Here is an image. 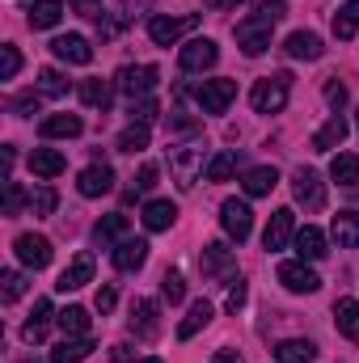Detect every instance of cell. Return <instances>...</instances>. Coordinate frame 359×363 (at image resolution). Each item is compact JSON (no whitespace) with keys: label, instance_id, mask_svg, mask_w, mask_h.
I'll list each match as a JSON object with an SVG mask.
<instances>
[{"label":"cell","instance_id":"cell-31","mask_svg":"<svg viewBox=\"0 0 359 363\" xmlns=\"http://www.w3.org/2000/svg\"><path fill=\"white\" fill-rule=\"evenodd\" d=\"M110 97H114V81H101V77L81 81V101H85V106H93V110H110Z\"/></svg>","mask_w":359,"mask_h":363},{"label":"cell","instance_id":"cell-36","mask_svg":"<svg viewBox=\"0 0 359 363\" xmlns=\"http://www.w3.org/2000/svg\"><path fill=\"white\" fill-rule=\"evenodd\" d=\"M55 321H60V330H64L68 338H85V334H89V308H81V304H68Z\"/></svg>","mask_w":359,"mask_h":363},{"label":"cell","instance_id":"cell-47","mask_svg":"<svg viewBox=\"0 0 359 363\" xmlns=\"http://www.w3.org/2000/svg\"><path fill=\"white\" fill-rule=\"evenodd\" d=\"M21 203H26V190H21L13 178H4V216H17Z\"/></svg>","mask_w":359,"mask_h":363},{"label":"cell","instance_id":"cell-41","mask_svg":"<svg viewBox=\"0 0 359 363\" xmlns=\"http://www.w3.org/2000/svg\"><path fill=\"white\" fill-rule=\"evenodd\" d=\"M55 203H60L55 186H38V190L30 194V211H34V216H51V211H55Z\"/></svg>","mask_w":359,"mask_h":363},{"label":"cell","instance_id":"cell-38","mask_svg":"<svg viewBox=\"0 0 359 363\" xmlns=\"http://www.w3.org/2000/svg\"><path fill=\"white\" fill-rule=\"evenodd\" d=\"M355 30H359V0H347V4L334 13V34L347 43V38H355Z\"/></svg>","mask_w":359,"mask_h":363},{"label":"cell","instance_id":"cell-35","mask_svg":"<svg viewBox=\"0 0 359 363\" xmlns=\"http://www.w3.org/2000/svg\"><path fill=\"white\" fill-rule=\"evenodd\" d=\"M237 165H241V152H237V148L216 152V157L207 161V174H203V178H207V182H228L233 174H237Z\"/></svg>","mask_w":359,"mask_h":363},{"label":"cell","instance_id":"cell-48","mask_svg":"<svg viewBox=\"0 0 359 363\" xmlns=\"http://www.w3.org/2000/svg\"><path fill=\"white\" fill-rule=\"evenodd\" d=\"M326 101H330V110H334V114H343V106H347V85H343L338 77H330V81H326Z\"/></svg>","mask_w":359,"mask_h":363},{"label":"cell","instance_id":"cell-57","mask_svg":"<svg viewBox=\"0 0 359 363\" xmlns=\"http://www.w3.org/2000/svg\"><path fill=\"white\" fill-rule=\"evenodd\" d=\"M136 363H161V359L157 355H144V359H136Z\"/></svg>","mask_w":359,"mask_h":363},{"label":"cell","instance_id":"cell-30","mask_svg":"<svg viewBox=\"0 0 359 363\" xmlns=\"http://www.w3.org/2000/svg\"><path fill=\"white\" fill-rule=\"evenodd\" d=\"M343 140H347V118H343V114H334V118L313 135V152H334Z\"/></svg>","mask_w":359,"mask_h":363},{"label":"cell","instance_id":"cell-29","mask_svg":"<svg viewBox=\"0 0 359 363\" xmlns=\"http://www.w3.org/2000/svg\"><path fill=\"white\" fill-rule=\"evenodd\" d=\"M199 267H203V274H228L233 271V250L224 241H211V245H203Z\"/></svg>","mask_w":359,"mask_h":363},{"label":"cell","instance_id":"cell-22","mask_svg":"<svg viewBox=\"0 0 359 363\" xmlns=\"http://www.w3.org/2000/svg\"><path fill=\"white\" fill-rule=\"evenodd\" d=\"M60 17H64V0H34L26 9V26L30 30H51V26H60Z\"/></svg>","mask_w":359,"mask_h":363},{"label":"cell","instance_id":"cell-43","mask_svg":"<svg viewBox=\"0 0 359 363\" xmlns=\"http://www.w3.org/2000/svg\"><path fill=\"white\" fill-rule=\"evenodd\" d=\"M161 114V101L157 97H136L131 101V123H153Z\"/></svg>","mask_w":359,"mask_h":363},{"label":"cell","instance_id":"cell-8","mask_svg":"<svg viewBox=\"0 0 359 363\" xmlns=\"http://www.w3.org/2000/svg\"><path fill=\"white\" fill-rule=\"evenodd\" d=\"M270 30H275V21H267V17H245V21H237V47H241L245 55H263L270 47Z\"/></svg>","mask_w":359,"mask_h":363},{"label":"cell","instance_id":"cell-13","mask_svg":"<svg viewBox=\"0 0 359 363\" xmlns=\"http://www.w3.org/2000/svg\"><path fill=\"white\" fill-rule=\"evenodd\" d=\"M127 228H131V220H127L123 211H110V216H101V220L93 224V245L114 250L118 241H127Z\"/></svg>","mask_w":359,"mask_h":363},{"label":"cell","instance_id":"cell-1","mask_svg":"<svg viewBox=\"0 0 359 363\" xmlns=\"http://www.w3.org/2000/svg\"><path fill=\"white\" fill-rule=\"evenodd\" d=\"M287 93H292V77L287 72H275V77H263L254 89H250V101L258 114H279L287 106Z\"/></svg>","mask_w":359,"mask_h":363},{"label":"cell","instance_id":"cell-49","mask_svg":"<svg viewBox=\"0 0 359 363\" xmlns=\"http://www.w3.org/2000/svg\"><path fill=\"white\" fill-rule=\"evenodd\" d=\"M254 17H267V21H283V17H287V4H283V0H254Z\"/></svg>","mask_w":359,"mask_h":363},{"label":"cell","instance_id":"cell-4","mask_svg":"<svg viewBox=\"0 0 359 363\" xmlns=\"http://www.w3.org/2000/svg\"><path fill=\"white\" fill-rule=\"evenodd\" d=\"M220 224H224V233L241 245V241L254 233V211H250V203H245V199H224V203H220Z\"/></svg>","mask_w":359,"mask_h":363},{"label":"cell","instance_id":"cell-19","mask_svg":"<svg viewBox=\"0 0 359 363\" xmlns=\"http://www.w3.org/2000/svg\"><path fill=\"white\" fill-rule=\"evenodd\" d=\"M51 321H55V308H51V300H34V313L26 317V325H21V338H26V342H43V338H47V330H51Z\"/></svg>","mask_w":359,"mask_h":363},{"label":"cell","instance_id":"cell-33","mask_svg":"<svg viewBox=\"0 0 359 363\" xmlns=\"http://www.w3.org/2000/svg\"><path fill=\"white\" fill-rule=\"evenodd\" d=\"M241 186H245V194H250V199H263V194H270V190L279 186V174H275L270 165H258V169H245Z\"/></svg>","mask_w":359,"mask_h":363},{"label":"cell","instance_id":"cell-21","mask_svg":"<svg viewBox=\"0 0 359 363\" xmlns=\"http://www.w3.org/2000/svg\"><path fill=\"white\" fill-rule=\"evenodd\" d=\"M157 300H136L131 304V330L140 334V338H157L161 334V321H157Z\"/></svg>","mask_w":359,"mask_h":363},{"label":"cell","instance_id":"cell-32","mask_svg":"<svg viewBox=\"0 0 359 363\" xmlns=\"http://www.w3.org/2000/svg\"><path fill=\"white\" fill-rule=\"evenodd\" d=\"M313 355H317V347L309 338H287L275 347V363H313Z\"/></svg>","mask_w":359,"mask_h":363},{"label":"cell","instance_id":"cell-7","mask_svg":"<svg viewBox=\"0 0 359 363\" xmlns=\"http://www.w3.org/2000/svg\"><path fill=\"white\" fill-rule=\"evenodd\" d=\"M13 254H17V262H21V267H30V271L51 267V241H47V237H38V233H21V237L13 241Z\"/></svg>","mask_w":359,"mask_h":363},{"label":"cell","instance_id":"cell-14","mask_svg":"<svg viewBox=\"0 0 359 363\" xmlns=\"http://www.w3.org/2000/svg\"><path fill=\"white\" fill-rule=\"evenodd\" d=\"M77 190L85 194V199H101V194H110L114 190V169L101 161V165H89L81 178H77Z\"/></svg>","mask_w":359,"mask_h":363},{"label":"cell","instance_id":"cell-17","mask_svg":"<svg viewBox=\"0 0 359 363\" xmlns=\"http://www.w3.org/2000/svg\"><path fill=\"white\" fill-rule=\"evenodd\" d=\"M51 51H55V60H64V64H89L93 60L89 38H81V34H60V38L51 43Z\"/></svg>","mask_w":359,"mask_h":363},{"label":"cell","instance_id":"cell-27","mask_svg":"<svg viewBox=\"0 0 359 363\" xmlns=\"http://www.w3.org/2000/svg\"><path fill=\"white\" fill-rule=\"evenodd\" d=\"M334 325H338V334H343V338L359 342V300L343 296V300L334 304Z\"/></svg>","mask_w":359,"mask_h":363},{"label":"cell","instance_id":"cell-52","mask_svg":"<svg viewBox=\"0 0 359 363\" xmlns=\"http://www.w3.org/2000/svg\"><path fill=\"white\" fill-rule=\"evenodd\" d=\"M114 300H118V296H114V287H110V283H106V287H97V296H93L97 313H110V308H114Z\"/></svg>","mask_w":359,"mask_h":363},{"label":"cell","instance_id":"cell-24","mask_svg":"<svg viewBox=\"0 0 359 363\" xmlns=\"http://www.w3.org/2000/svg\"><path fill=\"white\" fill-rule=\"evenodd\" d=\"M85 283H93V258L89 254H77L72 262H68V271L60 274V291H77V287H85Z\"/></svg>","mask_w":359,"mask_h":363},{"label":"cell","instance_id":"cell-12","mask_svg":"<svg viewBox=\"0 0 359 363\" xmlns=\"http://www.w3.org/2000/svg\"><path fill=\"white\" fill-rule=\"evenodd\" d=\"M292 237H296V211H292V207H279V211L270 216L267 233H263V245L275 254V250H287Z\"/></svg>","mask_w":359,"mask_h":363},{"label":"cell","instance_id":"cell-44","mask_svg":"<svg viewBox=\"0 0 359 363\" xmlns=\"http://www.w3.org/2000/svg\"><path fill=\"white\" fill-rule=\"evenodd\" d=\"M21 72V55H17V47L9 43V47H0V81H13Z\"/></svg>","mask_w":359,"mask_h":363},{"label":"cell","instance_id":"cell-55","mask_svg":"<svg viewBox=\"0 0 359 363\" xmlns=\"http://www.w3.org/2000/svg\"><path fill=\"white\" fill-rule=\"evenodd\" d=\"M211 363H245V359H241L237 351H216V355H211Z\"/></svg>","mask_w":359,"mask_h":363},{"label":"cell","instance_id":"cell-18","mask_svg":"<svg viewBox=\"0 0 359 363\" xmlns=\"http://www.w3.org/2000/svg\"><path fill=\"white\" fill-rule=\"evenodd\" d=\"M283 51H287L292 60H321V55H326V43H321L313 30H296V34H287Z\"/></svg>","mask_w":359,"mask_h":363},{"label":"cell","instance_id":"cell-51","mask_svg":"<svg viewBox=\"0 0 359 363\" xmlns=\"http://www.w3.org/2000/svg\"><path fill=\"white\" fill-rule=\"evenodd\" d=\"M153 186H157V165H144V169H140V178H136V186H131V190H136V194H148Z\"/></svg>","mask_w":359,"mask_h":363},{"label":"cell","instance_id":"cell-15","mask_svg":"<svg viewBox=\"0 0 359 363\" xmlns=\"http://www.w3.org/2000/svg\"><path fill=\"white\" fill-rule=\"evenodd\" d=\"M81 131H85L81 114H47V118L38 123V135H43V140H72V135H81Z\"/></svg>","mask_w":359,"mask_h":363},{"label":"cell","instance_id":"cell-2","mask_svg":"<svg viewBox=\"0 0 359 363\" xmlns=\"http://www.w3.org/2000/svg\"><path fill=\"white\" fill-rule=\"evenodd\" d=\"M170 174L178 182V190H190L199 174H207V165H203V148H194V144H182V148H170Z\"/></svg>","mask_w":359,"mask_h":363},{"label":"cell","instance_id":"cell-50","mask_svg":"<svg viewBox=\"0 0 359 363\" xmlns=\"http://www.w3.org/2000/svg\"><path fill=\"white\" fill-rule=\"evenodd\" d=\"M38 97H43V93H21V97H13V114H21V118L34 114V110H38Z\"/></svg>","mask_w":359,"mask_h":363},{"label":"cell","instance_id":"cell-5","mask_svg":"<svg viewBox=\"0 0 359 363\" xmlns=\"http://www.w3.org/2000/svg\"><path fill=\"white\" fill-rule=\"evenodd\" d=\"M292 194H296V203L304 211H321L326 207V182H321L317 169H296L292 174Z\"/></svg>","mask_w":359,"mask_h":363},{"label":"cell","instance_id":"cell-46","mask_svg":"<svg viewBox=\"0 0 359 363\" xmlns=\"http://www.w3.org/2000/svg\"><path fill=\"white\" fill-rule=\"evenodd\" d=\"M0 283H4V287H0V296H4L9 304L26 291V274H21V271H4V274H0Z\"/></svg>","mask_w":359,"mask_h":363},{"label":"cell","instance_id":"cell-26","mask_svg":"<svg viewBox=\"0 0 359 363\" xmlns=\"http://www.w3.org/2000/svg\"><path fill=\"white\" fill-rule=\"evenodd\" d=\"M211 317H216V308H211L207 300H194V304H190V313L178 321V338H182V342H186V338H194L203 325H211Z\"/></svg>","mask_w":359,"mask_h":363},{"label":"cell","instance_id":"cell-54","mask_svg":"<svg viewBox=\"0 0 359 363\" xmlns=\"http://www.w3.org/2000/svg\"><path fill=\"white\" fill-rule=\"evenodd\" d=\"M203 4H207L211 13H224V9H241L245 0H203Z\"/></svg>","mask_w":359,"mask_h":363},{"label":"cell","instance_id":"cell-34","mask_svg":"<svg viewBox=\"0 0 359 363\" xmlns=\"http://www.w3.org/2000/svg\"><path fill=\"white\" fill-rule=\"evenodd\" d=\"M93 355V338L85 334V338H64L55 351H51V363H81Z\"/></svg>","mask_w":359,"mask_h":363},{"label":"cell","instance_id":"cell-53","mask_svg":"<svg viewBox=\"0 0 359 363\" xmlns=\"http://www.w3.org/2000/svg\"><path fill=\"white\" fill-rule=\"evenodd\" d=\"M72 9H77L81 17H97V13H101V0H72Z\"/></svg>","mask_w":359,"mask_h":363},{"label":"cell","instance_id":"cell-10","mask_svg":"<svg viewBox=\"0 0 359 363\" xmlns=\"http://www.w3.org/2000/svg\"><path fill=\"white\" fill-rule=\"evenodd\" d=\"M279 283H283L287 291H296V296H313V291L321 287L317 271H313L304 258H296V262H279Z\"/></svg>","mask_w":359,"mask_h":363},{"label":"cell","instance_id":"cell-42","mask_svg":"<svg viewBox=\"0 0 359 363\" xmlns=\"http://www.w3.org/2000/svg\"><path fill=\"white\" fill-rule=\"evenodd\" d=\"M161 296H165L170 304H182V300H186V279H182V271H165V279H161Z\"/></svg>","mask_w":359,"mask_h":363},{"label":"cell","instance_id":"cell-25","mask_svg":"<svg viewBox=\"0 0 359 363\" xmlns=\"http://www.w3.org/2000/svg\"><path fill=\"white\" fill-rule=\"evenodd\" d=\"M330 233H334L338 250H359V211H338Z\"/></svg>","mask_w":359,"mask_h":363},{"label":"cell","instance_id":"cell-9","mask_svg":"<svg viewBox=\"0 0 359 363\" xmlns=\"http://www.w3.org/2000/svg\"><path fill=\"white\" fill-rule=\"evenodd\" d=\"M216 60H220V47L211 38H190L178 51L182 72H207V68H216Z\"/></svg>","mask_w":359,"mask_h":363},{"label":"cell","instance_id":"cell-37","mask_svg":"<svg viewBox=\"0 0 359 363\" xmlns=\"http://www.w3.org/2000/svg\"><path fill=\"white\" fill-rule=\"evenodd\" d=\"M330 178L338 182V186H355L359 182V157L355 152H338V157L330 161Z\"/></svg>","mask_w":359,"mask_h":363},{"label":"cell","instance_id":"cell-56","mask_svg":"<svg viewBox=\"0 0 359 363\" xmlns=\"http://www.w3.org/2000/svg\"><path fill=\"white\" fill-rule=\"evenodd\" d=\"M110 355H114V363H127V355H131V347H114Z\"/></svg>","mask_w":359,"mask_h":363},{"label":"cell","instance_id":"cell-40","mask_svg":"<svg viewBox=\"0 0 359 363\" xmlns=\"http://www.w3.org/2000/svg\"><path fill=\"white\" fill-rule=\"evenodd\" d=\"M38 93H43V97H64V93H68L64 72H55V68H43V72H38Z\"/></svg>","mask_w":359,"mask_h":363},{"label":"cell","instance_id":"cell-6","mask_svg":"<svg viewBox=\"0 0 359 363\" xmlns=\"http://www.w3.org/2000/svg\"><path fill=\"white\" fill-rule=\"evenodd\" d=\"M233 97H237V81H203L194 89V101L203 114H224L233 106Z\"/></svg>","mask_w":359,"mask_h":363},{"label":"cell","instance_id":"cell-39","mask_svg":"<svg viewBox=\"0 0 359 363\" xmlns=\"http://www.w3.org/2000/svg\"><path fill=\"white\" fill-rule=\"evenodd\" d=\"M148 148V123H131L118 135V152H144Z\"/></svg>","mask_w":359,"mask_h":363},{"label":"cell","instance_id":"cell-20","mask_svg":"<svg viewBox=\"0 0 359 363\" xmlns=\"http://www.w3.org/2000/svg\"><path fill=\"white\" fill-rule=\"evenodd\" d=\"M292 245H296V254H300L304 262H317V258H326V233H321V228H313V224L296 228Z\"/></svg>","mask_w":359,"mask_h":363},{"label":"cell","instance_id":"cell-16","mask_svg":"<svg viewBox=\"0 0 359 363\" xmlns=\"http://www.w3.org/2000/svg\"><path fill=\"white\" fill-rule=\"evenodd\" d=\"M110 258H114V267H118V271H127V274L140 271V267L148 262V241H140V237L131 241V237H127V241H118V245L110 250Z\"/></svg>","mask_w":359,"mask_h":363},{"label":"cell","instance_id":"cell-3","mask_svg":"<svg viewBox=\"0 0 359 363\" xmlns=\"http://www.w3.org/2000/svg\"><path fill=\"white\" fill-rule=\"evenodd\" d=\"M157 81H161V72H157L153 64H127V68H118L114 89L127 93V97L136 101V97H148V93L157 89Z\"/></svg>","mask_w":359,"mask_h":363},{"label":"cell","instance_id":"cell-23","mask_svg":"<svg viewBox=\"0 0 359 363\" xmlns=\"http://www.w3.org/2000/svg\"><path fill=\"white\" fill-rule=\"evenodd\" d=\"M64 169H68L64 152H55V148H34L30 152V174L34 178H60Z\"/></svg>","mask_w":359,"mask_h":363},{"label":"cell","instance_id":"cell-28","mask_svg":"<svg viewBox=\"0 0 359 363\" xmlns=\"http://www.w3.org/2000/svg\"><path fill=\"white\" fill-rule=\"evenodd\" d=\"M174 220H178V207H174L170 199H153V203L144 207V228H148V233H165Z\"/></svg>","mask_w":359,"mask_h":363},{"label":"cell","instance_id":"cell-11","mask_svg":"<svg viewBox=\"0 0 359 363\" xmlns=\"http://www.w3.org/2000/svg\"><path fill=\"white\" fill-rule=\"evenodd\" d=\"M194 21L199 17H165V13H157V17H148V38L157 47H174L186 30H194Z\"/></svg>","mask_w":359,"mask_h":363},{"label":"cell","instance_id":"cell-45","mask_svg":"<svg viewBox=\"0 0 359 363\" xmlns=\"http://www.w3.org/2000/svg\"><path fill=\"white\" fill-rule=\"evenodd\" d=\"M224 308H228V313H241V308H245V279H241V274H233V279H228Z\"/></svg>","mask_w":359,"mask_h":363}]
</instances>
